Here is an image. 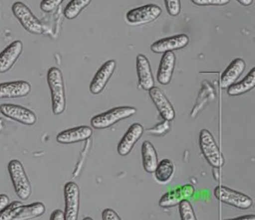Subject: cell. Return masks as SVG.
<instances>
[{
    "mask_svg": "<svg viewBox=\"0 0 255 220\" xmlns=\"http://www.w3.org/2000/svg\"><path fill=\"white\" fill-rule=\"evenodd\" d=\"M47 82L51 91L52 109L55 115L62 114L66 108L65 84L62 71L51 68L47 73Z\"/></svg>",
    "mask_w": 255,
    "mask_h": 220,
    "instance_id": "1",
    "label": "cell"
},
{
    "mask_svg": "<svg viewBox=\"0 0 255 220\" xmlns=\"http://www.w3.org/2000/svg\"><path fill=\"white\" fill-rule=\"evenodd\" d=\"M16 194L22 200H26L32 194V187L21 162L12 160L8 166Z\"/></svg>",
    "mask_w": 255,
    "mask_h": 220,
    "instance_id": "2",
    "label": "cell"
},
{
    "mask_svg": "<svg viewBox=\"0 0 255 220\" xmlns=\"http://www.w3.org/2000/svg\"><path fill=\"white\" fill-rule=\"evenodd\" d=\"M136 112V109L133 107H118L95 116L91 120V124L96 129H107L121 120L132 117Z\"/></svg>",
    "mask_w": 255,
    "mask_h": 220,
    "instance_id": "3",
    "label": "cell"
},
{
    "mask_svg": "<svg viewBox=\"0 0 255 220\" xmlns=\"http://www.w3.org/2000/svg\"><path fill=\"white\" fill-rule=\"evenodd\" d=\"M199 144L201 152L210 165L214 168H220L225 159L215 141L214 137L207 129L200 132Z\"/></svg>",
    "mask_w": 255,
    "mask_h": 220,
    "instance_id": "4",
    "label": "cell"
},
{
    "mask_svg": "<svg viewBox=\"0 0 255 220\" xmlns=\"http://www.w3.org/2000/svg\"><path fill=\"white\" fill-rule=\"evenodd\" d=\"M12 12L20 24L29 33L40 35L44 33L42 23L34 15L29 7L22 2H16L12 5Z\"/></svg>",
    "mask_w": 255,
    "mask_h": 220,
    "instance_id": "5",
    "label": "cell"
},
{
    "mask_svg": "<svg viewBox=\"0 0 255 220\" xmlns=\"http://www.w3.org/2000/svg\"><path fill=\"white\" fill-rule=\"evenodd\" d=\"M214 196L222 203L239 209L246 210L253 205V200L247 195L228 188L225 186H218L215 188Z\"/></svg>",
    "mask_w": 255,
    "mask_h": 220,
    "instance_id": "6",
    "label": "cell"
},
{
    "mask_svg": "<svg viewBox=\"0 0 255 220\" xmlns=\"http://www.w3.org/2000/svg\"><path fill=\"white\" fill-rule=\"evenodd\" d=\"M65 220H77L80 211V192L79 186L73 181L65 184Z\"/></svg>",
    "mask_w": 255,
    "mask_h": 220,
    "instance_id": "7",
    "label": "cell"
},
{
    "mask_svg": "<svg viewBox=\"0 0 255 220\" xmlns=\"http://www.w3.org/2000/svg\"><path fill=\"white\" fill-rule=\"evenodd\" d=\"M162 13V8L150 4L128 11L126 15L128 23L132 25H142L156 20Z\"/></svg>",
    "mask_w": 255,
    "mask_h": 220,
    "instance_id": "8",
    "label": "cell"
},
{
    "mask_svg": "<svg viewBox=\"0 0 255 220\" xmlns=\"http://www.w3.org/2000/svg\"><path fill=\"white\" fill-rule=\"evenodd\" d=\"M0 111L8 118L26 126H33L37 122L35 113L20 105L2 104L0 105Z\"/></svg>",
    "mask_w": 255,
    "mask_h": 220,
    "instance_id": "9",
    "label": "cell"
},
{
    "mask_svg": "<svg viewBox=\"0 0 255 220\" xmlns=\"http://www.w3.org/2000/svg\"><path fill=\"white\" fill-rule=\"evenodd\" d=\"M148 91L150 99L153 101V104L156 105L158 111L163 120L169 122L174 120L175 118V111L174 107L162 90L159 87H153Z\"/></svg>",
    "mask_w": 255,
    "mask_h": 220,
    "instance_id": "10",
    "label": "cell"
},
{
    "mask_svg": "<svg viewBox=\"0 0 255 220\" xmlns=\"http://www.w3.org/2000/svg\"><path fill=\"white\" fill-rule=\"evenodd\" d=\"M116 68V62L115 60L108 61L101 66L91 82L89 89L92 94H99L104 90Z\"/></svg>",
    "mask_w": 255,
    "mask_h": 220,
    "instance_id": "11",
    "label": "cell"
},
{
    "mask_svg": "<svg viewBox=\"0 0 255 220\" xmlns=\"http://www.w3.org/2000/svg\"><path fill=\"white\" fill-rule=\"evenodd\" d=\"M195 193V188L191 184H186L171 190L164 194L159 202L161 208H167L176 206L184 199H190Z\"/></svg>",
    "mask_w": 255,
    "mask_h": 220,
    "instance_id": "12",
    "label": "cell"
},
{
    "mask_svg": "<svg viewBox=\"0 0 255 220\" xmlns=\"http://www.w3.org/2000/svg\"><path fill=\"white\" fill-rule=\"evenodd\" d=\"M144 134V127L139 123H134L129 126L118 145L117 150L121 156H127L130 153L138 140Z\"/></svg>",
    "mask_w": 255,
    "mask_h": 220,
    "instance_id": "13",
    "label": "cell"
},
{
    "mask_svg": "<svg viewBox=\"0 0 255 220\" xmlns=\"http://www.w3.org/2000/svg\"><path fill=\"white\" fill-rule=\"evenodd\" d=\"M189 37L183 34V35L168 37V38L156 41L152 44L150 50L153 53L159 54V53H165L166 52H173L174 50L183 49L189 44Z\"/></svg>",
    "mask_w": 255,
    "mask_h": 220,
    "instance_id": "14",
    "label": "cell"
},
{
    "mask_svg": "<svg viewBox=\"0 0 255 220\" xmlns=\"http://www.w3.org/2000/svg\"><path fill=\"white\" fill-rule=\"evenodd\" d=\"M23 43L15 41L0 53V73H5L12 68L23 52Z\"/></svg>",
    "mask_w": 255,
    "mask_h": 220,
    "instance_id": "15",
    "label": "cell"
},
{
    "mask_svg": "<svg viewBox=\"0 0 255 220\" xmlns=\"http://www.w3.org/2000/svg\"><path fill=\"white\" fill-rule=\"evenodd\" d=\"M93 135V130L89 126H82L60 132L56 141L62 144H72L89 139Z\"/></svg>",
    "mask_w": 255,
    "mask_h": 220,
    "instance_id": "16",
    "label": "cell"
},
{
    "mask_svg": "<svg viewBox=\"0 0 255 220\" xmlns=\"http://www.w3.org/2000/svg\"><path fill=\"white\" fill-rule=\"evenodd\" d=\"M136 71L138 84L144 90H149L154 87V79L150 62L146 56L138 54L136 57Z\"/></svg>",
    "mask_w": 255,
    "mask_h": 220,
    "instance_id": "17",
    "label": "cell"
},
{
    "mask_svg": "<svg viewBox=\"0 0 255 220\" xmlns=\"http://www.w3.org/2000/svg\"><path fill=\"white\" fill-rule=\"evenodd\" d=\"M31 84L25 81H11L0 84V99L22 98L29 94Z\"/></svg>",
    "mask_w": 255,
    "mask_h": 220,
    "instance_id": "18",
    "label": "cell"
},
{
    "mask_svg": "<svg viewBox=\"0 0 255 220\" xmlns=\"http://www.w3.org/2000/svg\"><path fill=\"white\" fill-rule=\"evenodd\" d=\"M175 64L176 56L173 52L164 53L157 73V80L159 84L167 85L171 82Z\"/></svg>",
    "mask_w": 255,
    "mask_h": 220,
    "instance_id": "19",
    "label": "cell"
},
{
    "mask_svg": "<svg viewBox=\"0 0 255 220\" xmlns=\"http://www.w3.org/2000/svg\"><path fill=\"white\" fill-rule=\"evenodd\" d=\"M246 69V62L241 59L233 61L227 69L224 71L221 78L222 89H227L240 78Z\"/></svg>",
    "mask_w": 255,
    "mask_h": 220,
    "instance_id": "20",
    "label": "cell"
},
{
    "mask_svg": "<svg viewBox=\"0 0 255 220\" xmlns=\"http://www.w3.org/2000/svg\"><path fill=\"white\" fill-rule=\"evenodd\" d=\"M255 87V68L247 74L242 81L234 83L228 87L227 93L229 96H237L244 94L252 90Z\"/></svg>",
    "mask_w": 255,
    "mask_h": 220,
    "instance_id": "21",
    "label": "cell"
},
{
    "mask_svg": "<svg viewBox=\"0 0 255 220\" xmlns=\"http://www.w3.org/2000/svg\"><path fill=\"white\" fill-rule=\"evenodd\" d=\"M141 156H142L143 167L149 173H153L157 166V152L154 147L149 141H144L141 146Z\"/></svg>",
    "mask_w": 255,
    "mask_h": 220,
    "instance_id": "22",
    "label": "cell"
},
{
    "mask_svg": "<svg viewBox=\"0 0 255 220\" xmlns=\"http://www.w3.org/2000/svg\"><path fill=\"white\" fill-rule=\"evenodd\" d=\"M45 211V205L41 202H35L28 205H22L14 220H32L41 217Z\"/></svg>",
    "mask_w": 255,
    "mask_h": 220,
    "instance_id": "23",
    "label": "cell"
},
{
    "mask_svg": "<svg viewBox=\"0 0 255 220\" xmlns=\"http://www.w3.org/2000/svg\"><path fill=\"white\" fill-rule=\"evenodd\" d=\"M174 165L169 159H163L158 163L155 169V177L159 182H167L174 175Z\"/></svg>",
    "mask_w": 255,
    "mask_h": 220,
    "instance_id": "24",
    "label": "cell"
},
{
    "mask_svg": "<svg viewBox=\"0 0 255 220\" xmlns=\"http://www.w3.org/2000/svg\"><path fill=\"white\" fill-rule=\"evenodd\" d=\"M92 2V0H71L64 10V15L68 20H74Z\"/></svg>",
    "mask_w": 255,
    "mask_h": 220,
    "instance_id": "25",
    "label": "cell"
},
{
    "mask_svg": "<svg viewBox=\"0 0 255 220\" xmlns=\"http://www.w3.org/2000/svg\"><path fill=\"white\" fill-rule=\"evenodd\" d=\"M23 203L18 201H14L8 204L1 212H0V220H14V217L19 211V208Z\"/></svg>",
    "mask_w": 255,
    "mask_h": 220,
    "instance_id": "26",
    "label": "cell"
},
{
    "mask_svg": "<svg viewBox=\"0 0 255 220\" xmlns=\"http://www.w3.org/2000/svg\"><path fill=\"white\" fill-rule=\"evenodd\" d=\"M179 211L182 220H196L195 211L188 199H184L179 203Z\"/></svg>",
    "mask_w": 255,
    "mask_h": 220,
    "instance_id": "27",
    "label": "cell"
},
{
    "mask_svg": "<svg viewBox=\"0 0 255 220\" xmlns=\"http://www.w3.org/2000/svg\"><path fill=\"white\" fill-rule=\"evenodd\" d=\"M64 0H42L40 5L41 11L45 13H50L59 6Z\"/></svg>",
    "mask_w": 255,
    "mask_h": 220,
    "instance_id": "28",
    "label": "cell"
},
{
    "mask_svg": "<svg viewBox=\"0 0 255 220\" xmlns=\"http://www.w3.org/2000/svg\"><path fill=\"white\" fill-rule=\"evenodd\" d=\"M168 14L173 17L178 15L180 12V0H164Z\"/></svg>",
    "mask_w": 255,
    "mask_h": 220,
    "instance_id": "29",
    "label": "cell"
},
{
    "mask_svg": "<svg viewBox=\"0 0 255 220\" xmlns=\"http://www.w3.org/2000/svg\"><path fill=\"white\" fill-rule=\"evenodd\" d=\"M192 3L199 6H208V5H218L222 6L229 3L231 0H191Z\"/></svg>",
    "mask_w": 255,
    "mask_h": 220,
    "instance_id": "30",
    "label": "cell"
},
{
    "mask_svg": "<svg viewBox=\"0 0 255 220\" xmlns=\"http://www.w3.org/2000/svg\"><path fill=\"white\" fill-rule=\"evenodd\" d=\"M169 123V121L165 120V121L162 122V123L156 125L154 127L148 129L149 133L151 134V135H158V136L167 133V132H168V130L170 129Z\"/></svg>",
    "mask_w": 255,
    "mask_h": 220,
    "instance_id": "31",
    "label": "cell"
},
{
    "mask_svg": "<svg viewBox=\"0 0 255 220\" xmlns=\"http://www.w3.org/2000/svg\"><path fill=\"white\" fill-rule=\"evenodd\" d=\"M102 219L104 220H121L117 213L110 208H107L103 211Z\"/></svg>",
    "mask_w": 255,
    "mask_h": 220,
    "instance_id": "32",
    "label": "cell"
},
{
    "mask_svg": "<svg viewBox=\"0 0 255 220\" xmlns=\"http://www.w3.org/2000/svg\"><path fill=\"white\" fill-rule=\"evenodd\" d=\"M50 220H65V212L62 210H56L52 213Z\"/></svg>",
    "mask_w": 255,
    "mask_h": 220,
    "instance_id": "33",
    "label": "cell"
},
{
    "mask_svg": "<svg viewBox=\"0 0 255 220\" xmlns=\"http://www.w3.org/2000/svg\"><path fill=\"white\" fill-rule=\"evenodd\" d=\"M9 204V198L7 195H0V212Z\"/></svg>",
    "mask_w": 255,
    "mask_h": 220,
    "instance_id": "34",
    "label": "cell"
},
{
    "mask_svg": "<svg viewBox=\"0 0 255 220\" xmlns=\"http://www.w3.org/2000/svg\"><path fill=\"white\" fill-rule=\"evenodd\" d=\"M237 1L243 6H249L253 3V0H237Z\"/></svg>",
    "mask_w": 255,
    "mask_h": 220,
    "instance_id": "35",
    "label": "cell"
},
{
    "mask_svg": "<svg viewBox=\"0 0 255 220\" xmlns=\"http://www.w3.org/2000/svg\"><path fill=\"white\" fill-rule=\"evenodd\" d=\"M234 220H255V215H246L243 217H237Z\"/></svg>",
    "mask_w": 255,
    "mask_h": 220,
    "instance_id": "36",
    "label": "cell"
},
{
    "mask_svg": "<svg viewBox=\"0 0 255 220\" xmlns=\"http://www.w3.org/2000/svg\"><path fill=\"white\" fill-rule=\"evenodd\" d=\"M84 220H92V219L89 218V217H86V218H85Z\"/></svg>",
    "mask_w": 255,
    "mask_h": 220,
    "instance_id": "37",
    "label": "cell"
}]
</instances>
